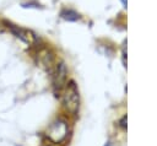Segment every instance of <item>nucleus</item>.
<instances>
[{
	"instance_id": "7ed1b4c3",
	"label": "nucleus",
	"mask_w": 157,
	"mask_h": 146,
	"mask_svg": "<svg viewBox=\"0 0 157 146\" xmlns=\"http://www.w3.org/2000/svg\"><path fill=\"white\" fill-rule=\"evenodd\" d=\"M66 75H67V70L64 63H60L59 65H56L55 71L53 72V85L54 87L60 91L66 82Z\"/></svg>"
},
{
	"instance_id": "f257e3e1",
	"label": "nucleus",
	"mask_w": 157,
	"mask_h": 146,
	"mask_svg": "<svg viewBox=\"0 0 157 146\" xmlns=\"http://www.w3.org/2000/svg\"><path fill=\"white\" fill-rule=\"evenodd\" d=\"M63 106L70 114H76L80 107V94L77 86L74 81H70L63 93Z\"/></svg>"
},
{
	"instance_id": "39448f33",
	"label": "nucleus",
	"mask_w": 157,
	"mask_h": 146,
	"mask_svg": "<svg viewBox=\"0 0 157 146\" xmlns=\"http://www.w3.org/2000/svg\"><path fill=\"white\" fill-rule=\"evenodd\" d=\"M60 16L66 21H77L80 18V15L74 10H64L61 11Z\"/></svg>"
},
{
	"instance_id": "0eeeda50",
	"label": "nucleus",
	"mask_w": 157,
	"mask_h": 146,
	"mask_svg": "<svg viewBox=\"0 0 157 146\" xmlns=\"http://www.w3.org/2000/svg\"><path fill=\"white\" fill-rule=\"evenodd\" d=\"M105 146H110V145H109V144H107V145H105Z\"/></svg>"
},
{
	"instance_id": "f03ea898",
	"label": "nucleus",
	"mask_w": 157,
	"mask_h": 146,
	"mask_svg": "<svg viewBox=\"0 0 157 146\" xmlns=\"http://www.w3.org/2000/svg\"><path fill=\"white\" fill-rule=\"evenodd\" d=\"M69 133V126L67 123L63 119H56L47 130V136L48 139L54 142V144H60L61 141L65 140Z\"/></svg>"
},
{
	"instance_id": "20e7f679",
	"label": "nucleus",
	"mask_w": 157,
	"mask_h": 146,
	"mask_svg": "<svg viewBox=\"0 0 157 146\" xmlns=\"http://www.w3.org/2000/svg\"><path fill=\"white\" fill-rule=\"evenodd\" d=\"M10 29H11V32H12L17 38H20L21 40H23V42L27 43V44H29V43H32V42L34 40V36H32V33H31L29 31H27V29H23V28L16 27V26H11Z\"/></svg>"
},
{
	"instance_id": "423d86ee",
	"label": "nucleus",
	"mask_w": 157,
	"mask_h": 146,
	"mask_svg": "<svg viewBox=\"0 0 157 146\" xmlns=\"http://www.w3.org/2000/svg\"><path fill=\"white\" fill-rule=\"evenodd\" d=\"M125 121H126V115H124V117L121 118V120H120V126H121V128H124V129L126 128V125H125Z\"/></svg>"
}]
</instances>
